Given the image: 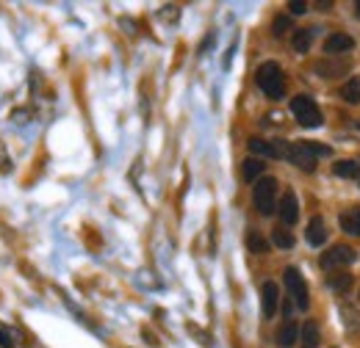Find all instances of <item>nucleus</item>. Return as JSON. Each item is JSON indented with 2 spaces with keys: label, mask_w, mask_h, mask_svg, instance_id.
Segmentation results:
<instances>
[{
  "label": "nucleus",
  "mask_w": 360,
  "mask_h": 348,
  "mask_svg": "<svg viewBox=\"0 0 360 348\" xmlns=\"http://www.w3.org/2000/svg\"><path fill=\"white\" fill-rule=\"evenodd\" d=\"M280 221L285 227H291V224L300 221V202H297V194L294 191H285L283 199H280Z\"/></svg>",
  "instance_id": "7"
},
{
  "label": "nucleus",
  "mask_w": 360,
  "mask_h": 348,
  "mask_svg": "<svg viewBox=\"0 0 360 348\" xmlns=\"http://www.w3.org/2000/svg\"><path fill=\"white\" fill-rule=\"evenodd\" d=\"M352 260H355V249L347 246V243H338V246H333L330 252H324L321 268H324V271H335V268H347Z\"/></svg>",
  "instance_id": "6"
},
{
  "label": "nucleus",
  "mask_w": 360,
  "mask_h": 348,
  "mask_svg": "<svg viewBox=\"0 0 360 348\" xmlns=\"http://www.w3.org/2000/svg\"><path fill=\"white\" fill-rule=\"evenodd\" d=\"M330 288H333L335 293H344V290L352 288V276H349V274H335V276H330Z\"/></svg>",
  "instance_id": "22"
},
{
  "label": "nucleus",
  "mask_w": 360,
  "mask_h": 348,
  "mask_svg": "<svg viewBox=\"0 0 360 348\" xmlns=\"http://www.w3.org/2000/svg\"><path fill=\"white\" fill-rule=\"evenodd\" d=\"M283 276H285V288H288V293H291V302L300 307V309H308V307H311V293H308V285H305L302 274H300L294 265H288Z\"/></svg>",
  "instance_id": "4"
},
{
  "label": "nucleus",
  "mask_w": 360,
  "mask_h": 348,
  "mask_svg": "<svg viewBox=\"0 0 360 348\" xmlns=\"http://www.w3.org/2000/svg\"><path fill=\"white\" fill-rule=\"evenodd\" d=\"M305 235H308V243L311 246H324V241H327V224H324V218L321 216L311 218Z\"/></svg>",
  "instance_id": "9"
},
{
  "label": "nucleus",
  "mask_w": 360,
  "mask_h": 348,
  "mask_svg": "<svg viewBox=\"0 0 360 348\" xmlns=\"http://www.w3.org/2000/svg\"><path fill=\"white\" fill-rule=\"evenodd\" d=\"M247 249H250V252H258V255H264V252L269 249V243L264 241V235H261V232L250 229V232H247Z\"/></svg>",
  "instance_id": "20"
},
{
  "label": "nucleus",
  "mask_w": 360,
  "mask_h": 348,
  "mask_svg": "<svg viewBox=\"0 0 360 348\" xmlns=\"http://www.w3.org/2000/svg\"><path fill=\"white\" fill-rule=\"evenodd\" d=\"M264 161L261 158H247L244 163H241V174H244V180L247 182H258L261 180V174H264Z\"/></svg>",
  "instance_id": "14"
},
{
  "label": "nucleus",
  "mask_w": 360,
  "mask_h": 348,
  "mask_svg": "<svg viewBox=\"0 0 360 348\" xmlns=\"http://www.w3.org/2000/svg\"><path fill=\"white\" fill-rule=\"evenodd\" d=\"M252 202L258 208L261 216H271L274 213V202H277V180L274 177H261L252 188Z\"/></svg>",
  "instance_id": "2"
},
{
  "label": "nucleus",
  "mask_w": 360,
  "mask_h": 348,
  "mask_svg": "<svg viewBox=\"0 0 360 348\" xmlns=\"http://www.w3.org/2000/svg\"><path fill=\"white\" fill-rule=\"evenodd\" d=\"M297 340H300V326L288 318V321L280 326V332H277V346L291 348V346H297Z\"/></svg>",
  "instance_id": "11"
},
{
  "label": "nucleus",
  "mask_w": 360,
  "mask_h": 348,
  "mask_svg": "<svg viewBox=\"0 0 360 348\" xmlns=\"http://www.w3.org/2000/svg\"><path fill=\"white\" fill-rule=\"evenodd\" d=\"M311 42H314V31H297L294 39H291L297 53H308V50H311Z\"/></svg>",
  "instance_id": "21"
},
{
  "label": "nucleus",
  "mask_w": 360,
  "mask_h": 348,
  "mask_svg": "<svg viewBox=\"0 0 360 348\" xmlns=\"http://www.w3.org/2000/svg\"><path fill=\"white\" fill-rule=\"evenodd\" d=\"M338 224L347 235H358L360 238V208H352V210H344L338 216Z\"/></svg>",
  "instance_id": "12"
},
{
  "label": "nucleus",
  "mask_w": 360,
  "mask_h": 348,
  "mask_svg": "<svg viewBox=\"0 0 360 348\" xmlns=\"http://www.w3.org/2000/svg\"><path fill=\"white\" fill-rule=\"evenodd\" d=\"M341 97L349 102V105H360V78H349L344 88H341Z\"/></svg>",
  "instance_id": "17"
},
{
  "label": "nucleus",
  "mask_w": 360,
  "mask_h": 348,
  "mask_svg": "<svg viewBox=\"0 0 360 348\" xmlns=\"http://www.w3.org/2000/svg\"><path fill=\"white\" fill-rule=\"evenodd\" d=\"M347 69H349V61H344L341 67H335V64H330L327 58L316 64V72H319V75H324V78H338V75H344Z\"/></svg>",
  "instance_id": "16"
},
{
  "label": "nucleus",
  "mask_w": 360,
  "mask_h": 348,
  "mask_svg": "<svg viewBox=\"0 0 360 348\" xmlns=\"http://www.w3.org/2000/svg\"><path fill=\"white\" fill-rule=\"evenodd\" d=\"M319 340H321L319 323L316 321H305L302 329H300V343H302V348H319Z\"/></svg>",
  "instance_id": "13"
},
{
  "label": "nucleus",
  "mask_w": 360,
  "mask_h": 348,
  "mask_svg": "<svg viewBox=\"0 0 360 348\" xmlns=\"http://www.w3.org/2000/svg\"><path fill=\"white\" fill-rule=\"evenodd\" d=\"M261 299H264V318H274V312H277V307H280V290H277L274 282H264Z\"/></svg>",
  "instance_id": "8"
},
{
  "label": "nucleus",
  "mask_w": 360,
  "mask_h": 348,
  "mask_svg": "<svg viewBox=\"0 0 360 348\" xmlns=\"http://www.w3.org/2000/svg\"><path fill=\"white\" fill-rule=\"evenodd\" d=\"M271 243H274L277 249H291V246H294V235H291L285 227H274V229H271Z\"/></svg>",
  "instance_id": "18"
},
{
  "label": "nucleus",
  "mask_w": 360,
  "mask_h": 348,
  "mask_svg": "<svg viewBox=\"0 0 360 348\" xmlns=\"http://www.w3.org/2000/svg\"><path fill=\"white\" fill-rule=\"evenodd\" d=\"M250 152L252 155H264V158H274V144L271 141H264V138H250L247 141Z\"/></svg>",
  "instance_id": "19"
},
{
  "label": "nucleus",
  "mask_w": 360,
  "mask_h": 348,
  "mask_svg": "<svg viewBox=\"0 0 360 348\" xmlns=\"http://www.w3.org/2000/svg\"><path fill=\"white\" fill-rule=\"evenodd\" d=\"M255 83H258V88H261L269 100H280V97H283V91H285L280 64H274V61L261 64V67H258V72H255Z\"/></svg>",
  "instance_id": "1"
},
{
  "label": "nucleus",
  "mask_w": 360,
  "mask_h": 348,
  "mask_svg": "<svg viewBox=\"0 0 360 348\" xmlns=\"http://www.w3.org/2000/svg\"><path fill=\"white\" fill-rule=\"evenodd\" d=\"M288 28H291V17H288V14L274 17V22H271V34H274V36H283Z\"/></svg>",
  "instance_id": "23"
},
{
  "label": "nucleus",
  "mask_w": 360,
  "mask_h": 348,
  "mask_svg": "<svg viewBox=\"0 0 360 348\" xmlns=\"http://www.w3.org/2000/svg\"><path fill=\"white\" fill-rule=\"evenodd\" d=\"M352 47H355V39L347 36V34H333V36L324 39V53H330V55L347 53V50H352Z\"/></svg>",
  "instance_id": "10"
},
{
  "label": "nucleus",
  "mask_w": 360,
  "mask_h": 348,
  "mask_svg": "<svg viewBox=\"0 0 360 348\" xmlns=\"http://www.w3.org/2000/svg\"><path fill=\"white\" fill-rule=\"evenodd\" d=\"M291 114L302 128H319L321 125V111L308 94H297L291 100Z\"/></svg>",
  "instance_id": "3"
},
{
  "label": "nucleus",
  "mask_w": 360,
  "mask_h": 348,
  "mask_svg": "<svg viewBox=\"0 0 360 348\" xmlns=\"http://www.w3.org/2000/svg\"><path fill=\"white\" fill-rule=\"evenodd\" d=\"M355 11H358V17H360V3H358V6H355Z\"/></svg>",
  "instance_id": "28"
},
{
  "label": "nucleus",
  "mask_w": 360,
  "mask_h": 348,
  "mask_svg": "<svg viewBox=\"0 0 360 348\" xmlns=\"http://www.w3.org/2000/svg\"><path fill=\"white\" fill-rule=\"evenodd\" d=\"M341 315H344V321H349L347 326H349V332H355L358 329V323H360V318L349 309V307H341Z\"/></svg>",
  "instance_id": "24"
},
{
  "label": "nucleus",
  "mask_w": 360,
  "mask_h": 348,
  "mask_svg": "<svg viewBox=\"0 0 360 348\" xmlns=\"http://www.w3.org/2000/svg\"><path fill=\"white\" fill-rule=\"evenodd\" d=\"M288 161H291L297 169H302V172H316V152H314V147H311V141H297V144H291Z\"/></svg>",
  "instance_id": "5"
},
{
  "label": "nucleus",
  "mask_w": 360,
  "mask_h": 348,
  "mask_svg": "<svg viewBox=\"0 0 360 348\" xmlns=\"http://www.w3.org/2000/svg\"><path fill=\"white\" fill-rule=\"evenodd\" d=\"M311 147H314L316 158H321V155H324V158H327V155H330V152H333V149H330V147H324V144H314V141H311Z\"/></svg>",
  "instance_id": "26"
},
{
  "label": "nucleus",
  "mask_w": 360,
  "mask_h": 348,
  "mask_svg": "<svg viewBox=\"0 0 360 348\" xmlns=\"http://www.w3.org/2000/svg\"><path fill=\"white\" fill-rule=\"evenodd\" d=\"M333 172L341 180H355V177H360V163L358 161H335Z\"/></svg>",
  "instance_id": "15"
},
{
  "label": "nucleus",
  "mask_w": 360,
  "mask_h": 348,
  "mask_svg": "<svg viewBox=\"0 0 360 348\" xmlns=\"http://www.w3.org/2000/svg\"><path fill=\"white\" fill-rule=\"evenodd\" d=\"M288 8H291L294 14H305V11H308V6H305V3H300V0H291V3H288Z\"/></svg>",
  "instance_id": "27"
},
{
  "label": "nucleus",
  "mask_w": 360,
  "mask_h": 348,
  "mask_svg": "<svg viewBox=\"0 0 360 348\" xmlns=\"http://www.w3.org/2000/svg\"><path fill=\"white\" fill-rule=\"evenodd\" d=\"M0 346H3V348H14V337H11L6 329H0Z\"/></svg>",
  "instance_id": "25"
}]
</instances>
